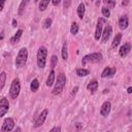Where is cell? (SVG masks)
I'll use <instances>...</instances> for the list:
<instances>
[{"mask_svg": "<svg viewBox=\"0 0 132 132\" xmlns=\"http://www.w3.org/2000/svg\"><path fill=\"white\" fill-rule=\"evenodd\" d=\"M21 92V81L19 78H13L9 88V96L11 99H16Z\"/></svg>", "mask_w": 132, "mask_h": 132, "instance_id": "5b68a950", "label": "cell"}, {"mask_svg": "<svg viewBox=\"0 0 132 132\" xmlns=\"http://www.w3.org/2000/svg\"><path fill=\"white\" fill-rule=\"evenodd\" d=\"M131 92H132V87H129V88L127 89V93H128V94H131Z\"/></svg>", "mask_w": 132, "mask_h": 132, "instance_id": "f35d334b", "label": "cell"}, {"mask_svg": "<svg viewBox=\"0 0 132 132\" xmlns=\"http://www.w3.org/2000/svg\"><path fill=\"white\" fill-rule=\"evenodd\" d=\"M76 12H77V15L80 20H82V18L85 16V12H86V6L84 3H79L78 6H77V9H76Z\"/></svg>", "mask_w": 132, "mask_h": 132, "instance_id": "e0dca14e", "label": "cell"}, {"mask_svg": "<svg viewBox=\"0 0 132 132\" xmlns=\"http://www.w3.org/2000/svg\"><path fill=\"white\" fill-rule=\"evenodd\" d=\"M81 127H82V124H81V123H76V124H75V128H76L77 130H79Z\"/></svg>", "mask_w": 132, "mask_h": 132, "instance_id": "d590c367", "label": "cell"}, {"mask_svg": "<svg viewBox=\"0 0 132 132\" xmlns=\"http://www.w3.org/2000/svg\"><path fill=\"white\" fill-rule=\"evenodd\" d=\"M47 114H48V109H47V108H44V109L37 116V118L35 119V121H34V127L38 128V127L42 126V125L44 124L46 118H47Z\"/></svg>", "mask_w": 132, "mask_h": 132, "instance_id": "8992f818", "label": "cell"}, {"mask_svg": "<svg viewBox=\"0 0 132 132\" xmlns=\"http://www.w3.org/2000/svg\"><path fill=\"white\" fill-rule=\"evenodd\" d=\"M4 4H5V1H4V0H0V11L3 10V8H4Z\"/></svg>", "mask_w": 132, "mask_h": 132, "instance_id": "d6a6232c", "label": "cell"}, {"mask_svg": "<svg viewBox=\"0 0 132 132\" xmlns=\"http://www.w3.org/2000/svg\"><path fill=\"white\" fill-rule=\"evenodd\" d=\"M66 82H67V78H66V75L61 72L58 74L57 76V79H56V82H55V86H54V89L52 91V94L53 95H59L62 93V91L64 90L65 86H66Z\"/></svg>", "mask_w": 132, "mask_h": 132, "instance_id": "6da1fadb", "label": "cell"}, {"mask_svg": "<svg viewBox=\"0 0 132 132\" xmlns=\"http://www.w3.org/2000/svg\"><path fill=\"white\" fill-rule=\"evenodd\" d=\"M39 89V80L37 78H33L30 84V90L32 92H37Z\"/></svg>", "mask_w": 132, "mask_h": 132, "instance_id": "ffe728a7", "label": "cell"}, {"mask_svg": "<svg viewBox=\"0 0 132 132\" xmlns=\"http://www.w3.org/2000/svg\"><path fill=\"white\" fill-rule=\"evenodd\" d=\"M70 4H71V1H69V0H67V1H64V2H63L64 8H68V7L70 6Z\"/></svg>", "mask_w": 132, "mask_h": 132, "instance_id": "1f68e13d", "label": "cell"}, {"mask_svg": "<svg viewBox=\"0 0 132 132\" xmlns=\"http://www.w3.org/2000/svg\"><path fill=\"white\" fill-rule=\"evenodd\" d=\"M14 126H15L14 120L12 118H6L2 124L1 131L2 132H11L14 129Z\"/></svg>", "mask_w": 132, "mask_h": 132, "instance_id": "52a82bcc", "label": "cell"}, {"mask_svg": "<svg viewBox=\"0 0 132 132\" xmlns=\"http://www.w3.org/2000/svg\"><path fill=\"white\" fill-rule=\"evenodd\" d=\"M78 30H79V27H78L77 23H75V22L72 23L71 24V27H70V33L72 35H76L78 33Z\"/></svg>", "mask_w": 132, "mask_h": 132, "instance_id": "d4e9b609", "label": "cell"}, {"mask_svg": "<svg viewBox=\"0 0 132 132\" xmlns=\"http://www.w3.org/2000/svg\"><path fill=\"white\" fill-rule=\"evenodd\" d=\"M76 72V75L79 76V77H82V76H87L90 74V70L89 69H85V68H77L75 70Z\"/></svg>", "mask_w": 132, "mask_h": 132, "instance_id": "44dd1931", "label": "cell"}, {"mask_svg": "<svg viewBox=\"0 0 132 132\" xmlns=\"http://www.w3.org/2000/svg\"><path fill=\"white\" fill-rule=\"evenodd\" d=\"M28 3H29L28 0H26V1H22V2H21L20 6H19V11H18L19 15H22V14H23V12H24V10H25V8H26V5H27Z\"/></svg>", "mask_w": 132, "mask_h": 132, "instance_id": "484cf974", "label": "cell"}, {"mask_svg": "<svg viewBox=\"0 0 132 132\" xmlns=\"http://www.w3.org/2000/svg\"><path fill=\"white\" fill-rule=\"evenodd\" d=\"M61 56H62V59L63 60H67L68 59V50H67V44L66 43H64L63 46H62Z\"/></svg>", "mask_w": 132, "mask_h": 132, "instance_id": "603a6c76", "label": "cell"}, {"mask_svg": "<svg viewBox=\"0 0 132 132\" xmlns=\"http://www.w3.org/2000/svg\"><path fill=\"white\" fill-rule=\"evenodd\" d=\"M52 23H53L52 19H51V18H46V19L44 20V22H43V28H44V29H48V28L52 26Z\"/></svg>", "mask_w": 132, "mask_h": 132, "instance_id": "f546056e", "label": "cell"}, {"mask_svg": "<svg viewBox=\"0 0 132 132\" xmlns=\"http://www.w3.org/2000/svg\"><path fill=\"white\" fill-rule=\"evenodd\" d=\"M130 51H131V44H130L129 42H126V43H124V44L120 47V50H119V55H120V57L125 58V57L130 53Z\"/></svg>", "mask_w": 132, "mask_h": 132, "instance_id": "7c38bea8", "label": "cell"}, {"mask_svg": "<svg viewBox=\"0 0 132 132\" xmlns=\"http://www.w3.org/2000/svg\"><path fill=\"white\" fill-rule=\"evenodd\" d=\"M5 81H6V72L2 71L0 73V93H1V91L3 90V88L5 86Z\"/></svg>", "mask_w": 132, "mask_h": 132, "instance_id": "7402d4cb", "label": "cell"}, {"mask_svg": "<svg viewBox=\"0 0 132 132\" xmlns=\"http://www.w3.org/2000/svg\"><path fill=\"white\" fill-rule=\"evenodd\" d=\"M111 109V103L109 101H104L100 108V114L102 117H107Z\"/></svg>", "mask_w": 132, "mask_h": 132, "instance_id": "8fae6325", "label": "cell"}, {"mask_svg": "<svg viewBox=\"0 0 132 132\" xmlns=\"http://www.w3.org/2000/svg\"><path fill=\"white\" fill-rule=\"evenodd\" d=\"M16 25H18V22H16V20H15V19H13V20H12V27H14V28H15V27H16Z\"/></svg>", "mask_w": 132, "mask_h": 132, "instance_id": "8d00e7d4", "label": "cell"}, {"mask_svg": "<svg viewBox=\"0 0 132 132\" xmlns=\"http://www.w3.org/2000/svg\"><path fill=\"white\" fill-rule=\"evenodd\" d=\"M9 110V102L6 97H2L0 99V118L4 117Z\"/></svg>", "mask_w": 132, "mask_h": 132, "instance_id": "9c48e42d", "label": "cell"}, {"mask_svg": "<svg viewBox=\"0 0 132 132\" xmlns=\"http://www.w3.org/2000/svg\"><path fill=\"white\" fill-rule=\"evenodd\" d=\"M22 35H23V30H22V29H19V30L16 31V33L10 38V42H11V43H15V42H18V41L21 39Z\"/></svg>", "mask_w": 132, "mask_h": 132, "instance_id": "ac0fdd59", "label": "cell"}, {"mask_svg": "<svg viewBox=\"0 0 132 132\" xmlns=\"http://www.w3.org/2000/svg\"><path fill=\"white\" fill-rule=\"evenodd\" d=\"M129 26V19L127 15H122L119 19V28L121 30H126Z\"/></svg>", "mask_w": 132, "mask_h": 132, "instance_id": "5bb4252c", "label": "cell"}, {"mask_svg": "<svg viewBox=\"0 0 132 132\" xmlns=\"http://www.w3.org/2000/svg\"><path fill=\"white\" fill-rule=\"evenodd\" d=\"M60 2H61L60 0H53V1H52V4H53V5H59Z\"/></svg>", "mask_w": 132, "mask_h": 132, "instance_id": "e575fe53", "label": "cell"}, {"mask_svg": "<svg viewBox=\"0 0 132 132\" xmlns=\"http://www.w3.org/2000/svg\"><path fill=\"white\" fill-rule=\"evenodd\" d=\"M101 13H102V15H103L104 19H108L110 16V10L106 6H103L101 8Z\"/></svg>", "mask_w": 132, "mask_h": 132, "instance_id": "4316f807", "label": "cell"}, {"mask_svg": "<svg viewBox=\"0 0 132 132\" xmlns=\"http://www.w3.org/2000/svg\"><path fill=\"white\" fill-rule=\"evenodd\" d=\"M103 3H104L105 5H107V8H108V9H109V8H113V7L116 6V4H117L116 1H110V0H104Z\"/></svg>", "mask_w": 132, "mask_h": 132, "instance_id": "f1b7e54d", "label": "cell"}, {"mask_svg": "<svg viewBox=\"0 0 132 132\" xmlns=\"http://www.w3.org/2000/svg\"><path fill=\"white\" fill-rule=\"evenodd\" d=\"M111 33H112V28H111V26H110V25H106V26L104 27V29L102 30V33H101V36H102V42L105 43V42L109 39Z\"/></svg>", "mask_w": 132, "mask_h": 132, "instance_id": "30bf717a", "label": "cell"}, {"mask_svg": "<svg viewBox=\"0 0 132 132\" xmlns=\"http://www.w3.org/2000/svg\"><path fill=\"white\" fill-rule=\"evenodd\" d=\"M48 4H50V0H41L39 2V10L40 11H44L47 8Z\"/></svg>", "mask_w": 132, "mask_h": 132, "instance_id": "cb8c5ba5", "label": "cell"}, {"mask_svg": "<svg viewBox=\"0 0 132 132\" xmlns=\"http://www.w3.org/2000/svg\"><path fill=\"white\" fill-rule=\"evenodd\" d=\"M103 59V56L101 53H92L89 55H86L81 59V64L82 66L89 64V63H99Z\"/></svg>", "mask_w": 132, "mask_h": 132, "instance_id": "277c9868", "label": "cell"}, {"mask_svg": "<svg viewBox=\"0 0 132 132\" xmlns=\"http://www.w3.org/2000/svg\"><path fill=\"white\" fill-rule=\"evenodd\" d=\"M48 132H61V126H55Z\"/></svg>", "mask_w": 132, "mask_h": 132, "instance_id": "4dcf8cb0", "label": "cell"}, {"mask_svg": "<svg viewBox=\"0 0 132 132\" xmlns=\"http://www.w3.org/2000/svg\"><path fill=\"white\" fill-rule=\"evenodd\" d=\"M129 3V1H122V5H127Z\"/></svg>", "mask_w": 132, "mask_h": 132, "instance_id": "ab89813d", "label": "cell"}, {"mask_svg": "<svg viewBox=\"0 0 132 132\" xmlns=\"http://www.w3.org/2000/svg\"><path fill=\"white\" fill-rule=\"evenodd\" d=\"M12 132H22V130H21V128H20V127H16V129H14Z\"/></svg>", "mask_w": 132, "mask_h": 132, "instance_id": "74e56055", "label": "cell"}, {"mask_svg": "<svg viewBox=\"0 0 132 132\" xmlns=\"http://www.w3.org/2000/svg\"><path fill=\"white\" fill-rule=\"evenodd\" d=\"M105 132H109V131H105Z\"/></svg>", "mask_w": 132, "mask_h": 132, "instance_id": "60d3db41", "label": "cell"}, {"mask_svg": "<svg viewBox=\"0 0 132 132\" xmlns=\"http://www.w3.org/2000/svg\"><path fill=\"white\" fill-rule=\"evenodd\" d=\"M55 78H56V72L54 69H52L47 75V78H46V86L47 87H52L54 84H55Z\"/></svg>", "mask_w": 132, "mask_h": 132, "instance_id": "9a60e30c", "label": "cell"}, {"mask_svg": "<svg viewBox=\"0 0 132 132\" xmlns=\"http://www.w3.org/2000/svg\"><path fill=\"white\" fill-rule=\"evenodd\" d=\"M117 72V69L114 67H105L102 72H101V77L105 78V77H110V76H113Z\"/></svg>", "mask_w": 132, "mask_h": 132, "instance_id": "4fadbf2b", "label": "cell"}, {"mask_svg": "<svg viewBox=\"0 0 132 132\" xmlns=\"http://www.w3.org/2000/svg\"><path fill=\"white\" fill-rule=\"evenodd\" d=\"M87 90H88V91H90L92 94H93V93H95V92L98 90V81H97L96 79L91 80V81L87 85Z\"/></svg>", "mask_w": 132, "mask_h": 132, "instance_id": "2e32d148", "label": "cell"}, {"mask_svg": "<svg viewBox=\"0 0 132 132\" xmlns=\"http://www.w3.org/2000/svg\"><path fill=\"white\" fill-rule=\"evenodd\" d=\"M121 40H122V33H118V34L114 36V38H113V40H112V42H111V47H112V48H116V47L120 44Z\"/></svg>", "mask_w": 132, "mask_h": 132, "instance_id": "d6986e66", "label": "cell"}, {"mask_svg": "<svg viewBox=\"0 0 132 132\" xmlns=\"http://www.w3.org/2000/svg\"><path fill=\"white\" fill-rule=\"evenodd\" d=\"M57 63H58V57L56 55H53L52 58H51V67H52V69H54L56 67Z\"/></svg>", "mask_w": 132, "mask_h": 132, "instance_id": "83f0119b", "label": "cell"}, {"mask_svg": "<svg viewBox=\"0 0 132 132\" xmlns=\"http://www.w3.org/2000/svg\"><path fill=\"white\" fill-rule=\"evenodd\" d=\"M46 57H47V48L42 45L38 48L37 55H36V62H37V66L39 68H44L45 67Z\"/></svg>", "mask_w": 132, "mask_h": 132, "instance_id": "3957f363", "label": "cell"}, {"mask_svg": "<svg viewBox=\"0 0 132 132\" xmlns=\"http://www.w3.org/2000/svg\"><path fill=\"white\" fill-rule=\"evenodd\" d=\"M77 90H78V87L76 86V87H74L73 88V90H72V92H71V95H75L76 94V92H77Z\"/></svg>", "mask_w": 132, "mask_h": 132, "instance_id": "836d02e7", "label": "cell"}, {"mask_svg": "<svg viewBox=\"0 0 132 132\" xmlns=\"http://www.w3.org/2000/svg\"><path fill=\"white\" fill-rule=\"evenodd\" d=\"M106 23V20L103 19V18H99L98 21H97V26H96V29H95V34H94V38L95 40H99L100 37H101V33H102V30H103V25Z\"/></svg>", "mask_w": 132, "mask_h": 132, "instance_id": "ba28073f", "label": "cell"}, {"mask_svg": "<svg viewBox=\"0 0 132 132\" xmlns=\"http://www.w3.org/2000/svg\"><path fill=\"white\" fill-rule=\"evenodd\" d=\"M27 59H28V50L26 47H22L19 53H18V56L15 58V61H14V65L16 68H22L26 65L27 63Z\"/></svg>", "mask_w": 132, "mask_h": 132, "instance_id": "7a4b0ae2", "label": "cell"}]
</instances>
